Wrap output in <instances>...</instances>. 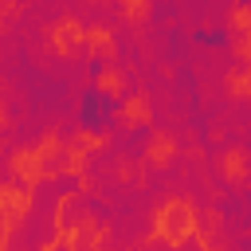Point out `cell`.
Masks as SVG:
<instances>
[{"mask_svg":"<svg viewBox=\"0 0 251 251\" xmlns=\"http://www.w3.org/2000/svg\"><path fill=\"white\" fill-rule=\"evenodd\" d=\"M110 114H114V102L102 94V90H82V106H78V122L86 126V129H106V122H110Z\"/></svg>","mask_w":251,"mask_h":251,"instance_id":"obj_1","label":"cell"},{"mask_svg":"<svg viewBox=\"0 0 251 251\" xmlns=\"http://www.w3.org/2000/svg\"><path fill=\"white\" fill-rule=\"evenodd\" d=\"M196 39H200V43H208V47H216V43H224V35H208V31H200Z\"/></svg>","mask_w":251,"mask_h":251,"instance_id":"obj_2","label":"cell"}]
</instances>
